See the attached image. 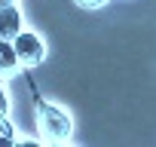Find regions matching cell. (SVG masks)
Returning <instances> with one entry per match:
<instances>
[{
    "label": "cell",
    "instance_id": "1",
    "mask_svg": "<svg viewBox=\"0 0 156 147\" xmlns=\"http://www.w3.org/2000/svg\"><path fill=\"white\" fill-rule=\"evenodd\" d=\"M37 129H40V141H46V144H67L73 138L70 113L52 101L37 104Z\"/></svg>",
    "mask_w": 156,
    "mask_h": 147
},
{
    "label": "cell",
    "instance_id": "2",
    "mask_svg": "<svg viewBox=\"0 0 156 147\" xmlns=\"http://www.w3.org/2000/svg\"><path fill=\"white\" fill-rule=\"evenodd\" d=\"M12 46H16V52H19L22 67H40V64L46 61V40H43L37 31L22 28V31L12 37Z\"/></svg>",
    "mask_w": 156,
    "mask_h": 147
},
{
    "label": "cell",
    "instance_id": "3",
    "mask_svg": "<svg viewBox=\"0 0 156 147\" xmlns=\"http://www.w3.org/2000/svg\"><path fill=\"white\" fill-rule=\"evenodd\" d=\"M22 28H25V16H22V9H19L16 3L0 6V37H3V40H12Z\"/></svg>",
    "mask_w": 156,
    "mask_h": 147
},
{
    "label": "cell",
    "instance_id": "4",
    "mask_svg": "<svg viewBox=\"0 0 156 147\" xmlns=\"http://www.w3.org/2000/svg\"><path fill=\"white\" fill-rule=\"evenodd\" d=\"M22 61H19V52L12 46V40H3L0 37V74L3 77H12V74H19Z\"/></svg>",
    "mask_w": 156,
    "mask_h": 147
},
{
    "label": "cell",
    "instance_id": "5",
    "mask_svg": "<svg viewBox=\"0 0 156 147\" xmlns=\"http://www.w3.org/2000/svg\"><path fill=\"white\" fill-rule=\"evenodd\" d=\"M9 110H12V101H9V92L0 86V120H9Z\"/></svg>",
    "mask_w": 156,
    "mask_h": 147
},
{
    "label": "cell",
    "instance_id": "6",
    "mask_svg": "<svg viewBox=\"0 0 156 147\" xmlns=\"http://www.w3.org/2000/svg\"><path fill=\"white\" fill-rule=\"evenodd\" d=\"M76 6H83V9H101V6H107L110 0H73Z\"/></svg>",
    "mask_w": 156,
    "mask_h": 147
},
{
    "label": "cell",
    "instance_id": "7",
    "mask_svg": "<svg viewBox=\"0 0 156 147\" xmlns=\"http://www.w3.org/2000/svg\"><path fill=\"white\" fill-rule=\"evenodd\" d=\"M9 3H19V0H0V6H9Z\"/></svg>",
    "mask_w": 156,
    "mask_h": 147
},
{
    "label": "cell",
    "instance_id": "8",
    "mask_svg": "<svg viewBox=\"0 0 156 147\" xmlns=\"http://www.w3.org/2000/svg\"><path fill=\"white\" fill-rule=\"evenodd\" d=\"M3 80H6V77H3V74H0V86H3Z\"/></svg>",
    "mask_w": 156,
    "mask_h": 147
}]
</instances>
